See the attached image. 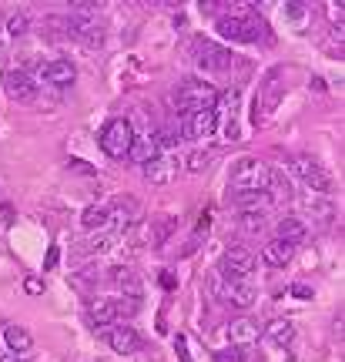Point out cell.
I'll return each instance as SVG.
<instances>
[{"label": "cell", "instance_id": "cell-22", "mask_svg": "<svg viewBox=\"0 0 345 362\" xmlns=\"http://www.w3.org/2000/svg\"><path fill=\"white\" fill-rule=\"evenodd\" d=\"M4 342L14 349V352H30L34 349V339H30V332L24 326H7L4 329Z\"/></svg>", "mask_w": 345, "mask_h": 362}, {"label": "cell", "instance_id": "cell-14", "mask_svg": "<svg viewBox=\"0 0 345 362\" xmlns=\"http://www.w3.org/2000/svg\"><path fill=\"white\" fill-rule=\"evenodd\" d=\"M4 88L7 94L14 98V101H34V94H37V77L27 74V71H7L4 74Z\"/></svg>", "mask_w": 345, "mask_h": 362}, {"label": "cell", "instance_id": "cell-19", "mask_svg": "<svg viewBox=\"0 0 345 362\" xmlns=\"http://www.w3.org/2000/svg\"><path fill=\"white\" fill-rule=\"evenodd\" d=\"M275 239L288 241V245H302V241L309 239V225L302 222L299 215H285V218H278V225H275Z\"/></svg>", "mask_w": 345, "mask_h": 362}, {"label": "cell", "instance_id": "cell-25", "mask_svg": "<svg viewBox=\"0 0 345 362\" xmlns=\"http://www.w3.org/2000/svg\"><path fill=\"white\" fill-rule=\"evenodd\" d=\"M215 158H218V148H195L181 161V168H184V171H201V168H208Z\"/></svg>", "mask_w": 345, "mask_h": 362}, {"label": "cell", "instance_id": "cell-18", "mask_svg": "<svg viewBox=\"0 0 345 362\" xmlns=\"http://www.w3.org/2000/svg\"><path fill=\"white\" fill-rule=\"evenodd\" d=\"M44 81L47 84H54V88H71L77 77V67L71 64V60H50V64H44Z\"/></svg>", "mask_w": 345, "mask_h": 362}, {"label": "cell", "instance_id": "cell-17", "mask_svg": "<svg viewBox=\"0 0 345 362\" xmlns=\"http://www.w3.org/2000/svg\"><path fill=\"white\" fill-rule=\"evenodd\" d=\"M295 258V245H288L282 239H271L265 248H262V262L269 265V269H285L288 262Z\"/></svg>", "mask_w": 345, "mask_h": 362}, {"label": "cell", "instance_id": "cell-9", "mask_svg": "<svg viewBox=\"0 0 345 362\" xmlns=\"http://www.w3.org/2000/svg\"><path fill=\"white\" fill-rule=\"evenodd\" d=\"M208 288L218 302H231V305H238V309H252L258 302V288L252 286V282H225V279L211 275Z\"/></svg>", "mask_w": 345, "mask_h": 362}, {"label": "cell", "instance_id": "cell-7", "mask_svg": "<svg viewBox=\"0 0 345 362\" xmlns=\"http://www.w3.org/2000/svg\"><path fill=\"white\" fill-rule=\"evenodd\" d=\"M131 141H135V124L128 118H111L101 128V148L107 158H128Z\"/></svg>", "mask_w": 345, "mask_h": 362}, {"label": "cell", "instance_id": "cell-3", "mask_svg": "<svg viewBox=\"0 0 345 362\" xmlns=\"http://www.w3.org/2000/svg\"><path fill=\"white\" fill-rule=\"evenodd\" d=\"M64 20H67V30L74 37L88 41V44H101V37H104V17H101L97 4H71Z\"/></svg>", "mask_w": 345, "mask_h": 362}, {"label": "cell", "instance_id": "cell-31", "mask_svg": "<svg viewBox=\"0 0 345 362\" xmlns=\"http://www.w3.org/2000/svg\"><path fill=\"white\" fill-rule=\"evenodd\" d=\"M285 11H288V17H292V20H299L305 7H302V4H285Z\"/></svg>", "mask_w": 345, "mask_h": 362}, {"label": "cell", "instance_id": "cell-24", "mask_svg": "<svg viewBox=\"0 0 345 362\" xmlns=\"http://www.w3.org/2000/svg\"><path fill=\"white\" fill-rule=\"evenodd\" d=\"M262 335H269L275 346H292V339H295V326L278 319V322H271L269 329H262Z\"/></svg>", "mask_w": 345, "mask_h": 362}, {"label": "cell", "instance_id": "cell-15", "mask_svg": "<svg viewBox=\"0 0 345 362\" xmlns=\"http://www.w3.org/2000/svg\"><path fill=\"white\" fill-rule=\"evenodd\" d=\"M228 339H231V346H255L258 339H262V326H258L255 319L241 316V319H231V326H228Z\"/></svg>", "mask_w": 345, "mask_h": 362}, {"label": "cell", "instance_id": "cell-23", "mask_svg": "<svg viewBox=\"0 0 345 362\" xmlns=\"http://www.w3.org/2000/svg\"><path fill=\"white\" fill-rule=\"evenodd\" d=\"M265 195H269L271 205H275V201H292V185H288L285 175L271 171V181H269V188H265Z\"/></svg>", "mask_w": 345, "mask_h": 362}, {"label": "cell", "instance_id": "cell-36", "mask_svg": "<svg viewBox=\"0 0 345 362\" xmlns=\"http://www.w3.org/2000/svg\"><path fill=\"white\" fill-rule=\"evenodd\" d=\"M161 286H165V288H175V275H171V272H161Z\"/></svg>", "mask_w": 345, "mask_h": 362}, {"label": "cell", "instance_id": "cell-28", "mask_svg": "<svg viewBox=\"0 0 345 362\" xmlns=\"http://www.w3.org/2000/svg\"><path fill=\"white\" fill-rule=\"evenodd\" d=\"M215 362H245V349L241 346L222 349V352H215Z\"/></svg>", "mask_w": 345, "mask_h": 362}, {"label": "cell", "instance_id": "cell-21", "mask_svg": "<svg viewBox=\"0 0 345 362\" xmlns=\"http://www.w3.org/2000/svg\"><path fill=\"white\" fill-rule=\"evenodd\" d=\"M269 225V218H265V208H241L238 211V228L241 232H248V235H258V232H265Z\"/></svg>", "mask_w": 345, "mask_h": 362}, {"label": "cell", "instance_id": "cell-10", "mask_svg": "<svg viewBox=\"0 0 345 362\" xmlns=\"http://www.w3.org/2000/svg\"><path fill=\"white\" fill-rule=\"evenodd\" d=\"M195 64L201 67V71H208V74H225V71H231L235 58H231V51H228V47L211 44V41H201V44L195 47Z\"/></svg>", "mask_w": 345, "mask_h": 362}, {"label": "cell", "instance_id": "cell-12", "mask_svg": "<svg viewBox=\"0 0 345 362\" xmlns=\"http://www.w3.org/2000/svg\"><path fill=\"white\" fill-rule=\"evenodd\" d=\"M299 218L309 225H329L335 218V205H332L325 195H309L305 201H299Z\"/></svg>", "mask_w": 345, "mask_h": 362}, {"label": "cell", "instance_id": "cell-20", "mask_svg": "<svg viewBox=\"0 0 345 362\" xmlns=\"http://www.w3.org/2000/svg\"><path fill=\"white\" fill-rule=\"evenodd\" d=\"M161 151H158V145H154V135H135V141H131V151H128V158L131 161H137V165H148L151 158H158Z\"/></svg>", "mask_w": 345, "mask_h": 362}, {"label": "cell", "instance_id": "cell-30", "mask_svg": "<svg viewBox=\"0 0 345 362\" xmlns=\"http://www.w3.org/2000/svg\"><path fill=\"white\" fill-rule=\"evenodd\" d=\"M58 258H60V252H58V245H54V248L47 252V262H44V269H54V265H58Z\"/></svg>", "mask_w": 345, "mask_h": 362}, {"label": "cell", "instance_id": "cell-13", "mask_svg": "<svg viewBox=\"0 0 345 362\" xmlns=\"http://www.w3.org/2000/svg\"><path fill=\"white\" fill-rule=\"evenodd\" d=\"M144 168V178L151 181V185H168V181L178 178V171H184L181 168V158H175V154H158V158H151Z\"/></svg>", "mask_w": 345, "mask_h": 362}, {"label": "cell", "instance_id": "cell-27", "mask_svg": "<svg viewBox=\"0 0 345 362\" xmlns=\"http://www.w3.org/2000/svg\"><path fill=\"white\" fill-rule=\"evenodd\" d=\"M27 14H24V11H17V14H11L7 17V34H11V37H20V34H24V30H27Z\"/></svg>", "mask_w": 345, "mask_h": 362}, {"label": "cell", "instance_id": "cell-37", "mask_svg": "<svg viewBox=\"0 0 345 362\" xmlns=\"http://www.w3.org/2000/svg\"><path fill=\"white\" fill-rule=\"evenodd\" d=\"M27 292H34V295H37V292H41V282H37V279H27Z\"/></svg>", "mask_w": 345, "mask_h": 362}, {"label": "cell", "instance_id": "cell-4", "mask_svg": "<svg viewBox=\"0 0 345 362\" xmlns=\"http://www.w3.org/2000/svg\"><path fill=\"white\" fill-rule=\"evenodd\" d=\"M282 165H285L288 175H295L305 188H312V195H316V192L318 195L332 192V175L318 165L312 154H285V158H282Z\"/></svg>", "mask_w": 345, "mask_h": 362}, {"label": "cell", "instance_id": "cell-29", "mask_svg": "<svg viewBox=\"0 0 345 362\" xmlns=\"http://www.w3.org/2000/svg\"><path fill=\"white\" fill-rule=\"evenodd\" d=\"M175 352H178V362H191V352H188V339H184V335L175 339Z\"/></svg>", "mask_w": 345, "mask_h": 362}, {"label": "cell", "instance_id": "cell-6", "mask_svg": "<svg viewBox=\"0 0 345 362\" xmlns=\"http://www.w3.org/2000/svg\"><path fill=\"white\" fill-rule=\"evenodd\" d=\"M258 258L252 248H245V245H231L225 255L218 258V279H225V282H245L252 272H255Z\"/></svg>", "mask_w": 345, "mask_h": 362}, {"label": "cell", "instance_id": "cell-35", "mask_svg": "<svg viewBox=\"0 0 345 362\" xmlns=\"http://www.w3.org/2000/svg\"><path fill=\"white\" fill-rule=\"evenodd\" d=\"M292 292H295L299 299H312V288H305V286H295V288H292Z\"/></svg>", "mask_w": 345, "mask_h": 362}, {"label": "cell", "instance_id": "cell-26", "mask_svg": "<svg viewBox=\"0 0 345 362\" xmlns=\"http://www.w3.org/2000/svg\"><path fill=\"white\" fill-rule=\"evenodd\" d=\"M81 222H84V228H88V232H104V225H107V205H90V208H84Z\"/></svg>", "mask_w": 345, "mask_h": 362}, {"label": "cell", "instance_id": "cell-8", "mask_svg": "<svg viewBox=\"0 0 345 362\" xmlns=\"http://www.w3.org/2000/svg\"><path fill=\"white\" fill-rule=\"evenodd\" d=\"M215 27L225 41H235V44H258L265 37V24L258 17H222Z\"/></svg>", "mask_w": 345, "mask_h": 362}, {"label": "cell", "instance_id": "cell-32", "mask_svg": "<svg viewBox=\"0 0 345 362\" xmlns=\"http://www.w3.org/2000/svg\"><path fill=\"white\" fill-rule=\"evenodd\" d=\"M329 11H332V20H339V27H342V14H345V7H342V4H332Z\"/></svg>", "mask_w": 345, "mask_h": 362}, {"label": "cell", "instance_id": "cell-1", "mask_svg": "<svg viewBox=\"0 0 345 362\" xmlns=\"http://www.w3.org/2000/svg\"><path fill=\"white\" fill-rule=\"evenodd\" d=\"M171 107L178 111L181 118H188V114H198V111H211L215 101H218V90L205 84V81H195V77H184L178 88L171 90Z\"/></svg>", "mask_w": 345, "mask_h": 362}, {"label": "cell", "instance_id": "cell-34", "mask_svg": "<svg viewBox=\"0 0 345 362\" xmlns=\"http://www.w3.org/2000/svg\"><path fill=\"white\" fill-rule=\"evenodd\" d=\"M71 168H74V171H81V175H94V168L84 165V161H71Z\"/></svg>", "mask_w": 345, "mask_h": 362}, {"label": "cell", "instance_id": "cell-38", "mask_svg": "<svg viewBox=\"0 0 345 362\" xmlns=\"http://www.w3.org/2000/svg\"><path fill=\"white\" fill-rule=\"evenodd\" d=\"M14 362H24V359H14Z\"/></svg>", "mask_w": 345, "mask_h": 362}, {"label": "cell", "instance_id": "cell-11", "mask_svg": "<svg viewBox=\"0 0 345 362\" xmlns=\"http://www.w3.org/2000/svg\"><path fill=\"white\" fill-rule=\"evenodd\" d=\"M181 141H205L218 131V121H215V111H198V114H188L181 118Z\"/></svg>", "mask_w": 345, "mask_h": 362}, {"label": "cell", "instance_id": "cell-33", "mask_svg": "<svg viewBox=\"0 0 345 362\" xmlns=\"http://www.w3.org/2000/svg\"><path fill=\"white\" fill-rule=\"evenodd\" d=\"M208 225H211V215H201L198 218V235H208Z\"/></svg>", "mask_w": 345, "mask_h": 362}, {"label": "cell", "instance_id": "cell-5", "mask_svg": "<svg viewBox=\"0 0 345 362\" xmlns=\"http://www.w3.org/2000/svg\"><path fill=\"white\" fill-rule=\"evenodd\" d=\"M282 84H285V71L282 67H271L265 81H262V88H258V101H255V111H252V118H255V128L258 124H265V121L275 114V107L282 105Z\"/></svg>", "mask_w": 345, "mask_h": 362}, {"label": "cell", "instance_id": "cell-16", "mask_svg": "<svg viewBox=\"0 0 345 362\" xmlns=\"http://www.w3.org/2000/svg\"><path fill=\"white\" fill-rule=\"evenodd\" d=\"M107 346L114 349L118 356H135L137 349H141V335L131 326H114L111 335H107Z\"/></svg>", "mask_w": 345, "mask_h": 362}, {"label": "cell", "instance_id": "cell-2", "mask_svg": "<svg viewBox=\"0 0 345 362\" xmlns=\"http://www.w3.org/2000/svg\"><path fill=\"white\" fill-rule=\"evenodd\" d=\"M271 181V168L258 158H238L231 165V192L238 195H265Z\"/></svg>", "mask_w": 345, "mask_h": 362}]
</instances>
